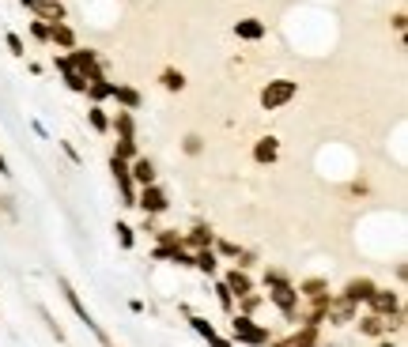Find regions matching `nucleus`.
Instances as JSON below:
<instances>
[{
    "label": "nucleus",
    "instance_id": "f257e3e1",
    "mask_svg": "<svg viewBox=\"0 0 408 347\" xmlns=\"http://www.w3.org/2000/svg\"><path fill=\"white\" fill-rule=\"evenodd\" d=\"M272 328L258 325V317H246V313H231V344H246V347H269Z\"/></svg>",
    "mask_w": 408,
    "mask_h": 347
},
{
    "label": "nucleus",
    "instance_id": "f03ea898",
    "mask_svg": "<svg viewBox=\"0 0 408 347\" xmlns=\"http://www.w3.org/2000/svg\"><path fill=\"white\" fill-rule=\"evenodd\" d=\"M57 287H61V295H65V302L72 306V313H76V317H79V321H84V325H87V328H91V333H95V340H99L102 347H117V344H114V340H110V336H106V333H102V325H99V321H95V317H91V310H87V306H84V302H79L76 287H72V284H68V279H65V276H57Z\"/></svg>",
    "mask_w": 408,
    "mask_h": 347
},
{
    "label": "nucleus",
    "instance_id": "7ed1b4c3",
    "mask_svg": "<svg viewBox=\"0 0 408 347\" xmlns=\"http://www.w3.org/2000/svg\"><path fill=\"white\" fill-rule=\"evenodd\" d=\"M295 95H299V83L295 79H287V76H280V79H269L265 87H261V110H284L287 102H295Z\"/></svg>",
    "mask_w": 408,
    "mask_h": 347
},
{
    "label": "nucleus",
    "instance_id": "20e7f679",
    "mask_svg": "<svg viewBox=\"0 0 408 347\" xmlns=\"http://www.w3.org/2000/svg\"><path fill=\"white\" fill-rule=\"evenodd\" d=\"M65 57H68L72 68H76L79 76L87 79V83H95V79H102V76H106V64H102L99 50H91V46H76V50H68Z\"/></svg>",
    "mask_w": 408,
    "mask_h": 347
},
{
    "label": "nucleus",
    "instance_id": "39448f33",
    "mask_svg": "<svg viewBox=\"0 0 408 347\" xmlns=\"http://www.w3.org/2000/svg\"><path fill=\"white\" fill-rule=\"evenodd\" d=\"M269 302L280 310V317L287 321V325H295L299 321V310H302V298L295 284H280V287H269Z\"/></svg>",
    "mask_w": 408,
    "mask_h": 347
},
{
    "label": "nucleus",
    "instance_id": "423d86ee",
    "mask_svg": "<svg viewBox=\"0 0 408 347\" xmlns=\"http://www.w3.org/2000/svg\"><path fill=\"white\" fill-rule=\"evenodd\" d=\"M136 208H140L144 215H163L166 208H171V192L163 189L159 181H151V185H144V189H136Z\"/></svg>",
    "mask_w": 408,
    "mask_h": 347
},
{
    "label": "nucleus",
    "instance_id": "0eeeda50",
    "mask_svg": "<svg viewBox=\"0 0 408 347\" xmlns=\"http://www.w3.org/2000/svg\"><path fill=\"white\" fill-rule=\"evenodd\" d=\"M356 317H359V306H356V302H348L344 295H333V298H329V310H325V325H333V328L356 325Z\"/></svg>",
    "mask_w": 408,
    "mask_h": 347
},
{
    "label": "nucleus",
    "instance_id": "6e6552de",
    "mask_svg": "<svg viewBox=\"0 0 408 347\" xmlns=\"http://www.w3.org/2000/svg\"><path fill=\"white\" fill-rule=\"evenodd\" d=\"M269 347H322V328H314V325H299L291 336H284V340H276V336H272Z\"/></svg>",
    "mask_w": 408,
    "mask_h": 347
},
{
    "label": "nucleus",
    "instance_id": "1a4fd4ad",
    "mask_svg": "<svg viewBox=\"0 0 408 347\" xmlns=\"http://www.w3.org/2000/svg\"><path fill=\"white\" fill-rule=\"evenodd\" d=\"M371 313H378V317H389V313H401V290H389V287H378L371 295Z\"/></svg>",
    "mask_w": 408,
    "mask_h": 347
},
{
    "label": "nucleus",
    "instance_id": "9d476101",
    "mask_svg": "<svg viewBox=\"0 0 408 347\" xmlns=\"http://www.w3.org/2000/svg\"><path fill=\"white\" fill-rule=\"evenodd\" d=\"M235 38H238V42H265V38H269V23L258 19V15H246V19L235 23Z\"/></svg>",
    "mask_w": 408,
    "mask_h": 347
},
{
    "label": "nucleus",
    "instance_id": "9b49d317",
    "mask_svg": "<svg viewBox=\"0 0 408 347\" xmlns=\"http://www.w3.org/2000/svg\"><path fill=\"white\" fill-rule=\"evenodd\" d=\"M53 68H57V76H61V79H65V87H68V91H72V95H84V91H87V79H84V76H79V72H76V68H72V64H68V57H65V53H53Z\"/></svg>",
    "mask_w": 408,
    "mask_h": 347
},
{
    "label": "nucleus",
    "instance_id": "f8f14e48",
    "mask_svg": "<svg viewBox=\"0 0 408 347\" xmlns=\"http://www.w3.org/2000/svg\"><path fill=\"white\" fill-rule=\"evenodd\" d=\"M212 241H215V230L208 227V223H193V227L182 234V246H186L189 253H197V249H212Z\"/></svg>",
    "mask_w": 408,
    "mask_h": 347
},
{
    "label": "nucleus",
    "instance_id": "ddd939ff",
    "mask_svg": "<svg viewBox=\"0 0 408 347\" xmlns=\"http://www.w3.org/2000/svg\"><path fill=\"white\" fill-rule=\"evenodd\" d=\"M374 290H378V284H374V279L356 276V279H348V287H344L340 295L348 298V302H356V306H367V302H371V295H374Z\"/></svg>",
    "mask_w": 408,
    "mask_h": 347
},
{
    "label": "nucleus",
    "instance_id": "4468645a",
    "mask_svg": "<svg viewBox=\"0 0 408 347\" xmlns=\"http://www.w3.org/2000/svg\"><path fill=\"white\" fill-rule=\"evenodd\" d=\"M110 102H117V110H133V114H140V110H144V95L136 91L133 83H114Z\"/></svg>",
    "mask_w": 408,
    "mask_h": 347
},
{
    "label": "nucleus",
    "instance_id": "2eb2a0df",
    "mask_svg": "<svg viewBox=\"0 0 408 347\" xmlns=\"http://www.w3.org/2000/svg\"><path fill=\"white\" fill-rule=\"evenodd\" d=\"M129 177H133L136 189H144V185L159 181V170H155V163H151L148 155H136L133 163H129Z\"/></svg>",
    "mask_w": 408,
    "mask_h": 347
},
{
    "label": "nucleus",
    "instance_id": "dca6fc26",
    "mask_svg": "<svg viewBox=\"0 0 408 347\" xmlns=\"http://www.w3.org/2000/svg\"><path fill=\"white\" fill-rule=\"evenodd\" d=\"M220 279L227 284V290H231L235 298H242V295H250V290H253V276H250L246 268H238V264H235V268H227Z\"/></svg>",
    "mask_w": 408,
    "mask_h": 347
},
{
    "label": "nucleus",
    "instance_id": "f3484780",
    "mask_svg": "<svg viewBox=\"0 0 408 347\" xmlns=\"http://www.w3.org/2000/svg\"><path fill=\"white\" fill-rule=\"evenodd\" d=\"M110 132H114L117 140H136V114L133 110H117V114H110Z\"/></svg>",
    "mask_w": 408,
    "mask_h": 347
},
{
    "label": "nucleus",
    "instance_id": "a211bd4d",
    "mask_svg": "<svg viewBox=\"0 0 408 347\" xmlns=\"http://www.w3.org/2000/svg\"><path fill=\"white\" fill-rule=\"evenodd\" d=\"M110 95H114V79L102 76V79H95V83H87L84 99H87V106H106Z\"/></svg>",
    "mask_w": 408,
    "mask_h": 347
},
{
    "label": "nucleus",
    "instance_id": "6ab92c4d",
    "mask_svg": "<svg viewBox=\"0 0 408 347\" xmlns=\"http://www.w3.org/2000/svg\"><path fill=\"white\" fill-rule=\"evenodd\" d=\"M280 159V140L276 136H261L258 143H253V163L258 166H272Z\"/></svg>",
    "mask_w": 408,
    "mask_h": 347
},
{
    "label": "nucleus",
    "instance_id": "aec40b11",
    "mask_svg": "<svg viewBox=\"0 0 408 347\" xmlns=\"http://www.w3.org/2000/svg\"><path fill=\"white\" fill-rule=\"evenodd\" d=\"M50 46H57V50H76L79 46V38H76V30L68 27V23H50Z\"/></svg>",
    "mask_w": 408,
    "mask_h": 347
},
{
    "label": "nucleus",
    "instance_id": "412c9836",
    "mask_svg": "<svg viewBox=\"0 0 408 347\" xmlns=\"http://www.w3.org/2000/svg\"><path fill=\"white\" fill-rule=\"evenodd\" d=\"M159 87H163V91H171V95H182L189 87V79H186V72H182V68L166 64V68L159 72Z\"/></svg>",
    "mask_w": 408,
    "mask_h": 347
},
{
    "label": "nucleus",
    "instance_id": "4be33fe9",
    "mask_svg": "<svg viewBox=\"0 0 408 347\" xmlns=\"http://www.w3.org/2000/svg\"><path fill=\"white\" fill-rule=\"evenodd\" d=\"M356 328H359V336L382 340V336H386V317H378V313H363V317H356Z\"/></svg>",
    "mask_w": 408,
    "mask_h": 347
},
{
    "label": "nucleus",
    "instance_id": "5701e85b",
    "mask_svg": "<svg viewBox=\"0 0 408 347\" xmlns=\"http://www.w3.org/2000/svg\"><path fill=\"white\" fill-rule=\"evenodd\" d=\"M35 15L42 23H68V4H61V0H42Z\"/></svg>",
    "mask_w": 408,
    "mask_h": 347
},
{
    "label": "nucleus",
    "instance_id": "b1692460",
    "mask_svg": "<svg viewBox=\"0 0 408 347\" xmlns=\"http://www.w3.org/2000/svg\"><path fill=\"white\" fill-rule=\"evenodd\" d=\"M295 290H299V298L302 302H318V298H325V295H333L329 290V284H325V279H302V284H295Z\"/></svg>",
    "mask_w": 408,
    "mask_h": 347
},
{
    "label": "nucleus",
    "instance_id": "393cba45",
    "mask_svg": "<svg viewBox=\"0 0 408 347\" xmlns=\"http://www.w3.org/2000/svg\"><path fill=\"white\" fill-rule=\"evenodd\" d=\"M193 268L204 272L208 279H215V272H220V257H215L212 249H197V253H193Z\"/></svg>",
    "mask_w": 408,
    "mask_h": 347
},
{
    "label": "nucleus",
    "instance_id": "a878e982",
    "mask_svg": "<svg viewBox=\"0 0 408 347\" xmlns=\"http://www.w3.org/2000/svg\"><path fill=\"white\" fill-rule=\"evenodd\" d=\"M261 306H265V295H258V290H250V295L235 298V313H246V317H258Z\"/></svg>",
    "mask_w": 408,
    "mask_h": 347
},
{
    "label": "nucleus",
    "instance_id": "bb28decb",
    "mask_svg": "<svg viewBox=\"0 0 408 347\" xmlns=\"http://www.w3.org/2000/svg\"><path fill=\"white\" fill-rule=\"evenodd\" d=\"M87 125H91L99 136H106V132H110V114H106V106H87Z\"/></svg>",
    "mask_w": 408,
    "mask_h": 347
},
{
    "label": "nucleus",
    "instance_id": "cd10ccee",
    "mask_svg": "<svg viewBox=\"0 0 408 347\" xmlns=\"http://www.w3.org/2000/svg\"><path fill=\"white\" fill-rule=\"evenodd\" d=\"M212 253H215V257H227V261H238V253H242V246H238V241H231V238H220V234H215V241H212Z\"/></svg>",
    "mask_w": 408,
    "mask_h": 347
},
{
    "label": "nucleus",
    "instance_id": "c85d7f7f",
    "mask_svg": "<svg viewBox=\"0 0 408 347\" xmlns=\"http://www.w3.org/2000/svg\"><path fill=\"white\" fill-rule=\"evenodd\" d=\"M212 290H215V302H220V310L231 317V313H235V295L227 290V284H223V279L215 276V287H212Z\"/></svg>",
    "mask_w": 408,
    "mask_h": 347
},
{
    "label": "nucleus",
    "instance_id": "c756f323",
    "mask_svg": "<svg viewBox=\"0 0 408 347\" xmlns=\"http://www.w3.org/2000/svg\"><path fill=\"white\" fill-rule=\"evenodd\" d=\"M189 328H193V333L201 336L204 344L212 340V336H220V333H215V325H212V321H208V317H197V313H189Z\"/></svg>",
    "mask_w": 408,
    "mask_h": 347
},
{
    "label": "nucleus",
    "instance_id": "7c9ffc66",
    "mask_svg": "<svg viewBox=\"0 0 408 347\" xmlns=\"http://www.w3.org/2000/svg\"><path fill=\"white\" fill-rule=\"evenodd\" d=\"M136 155H140V143H136V140H117V143H114V159H125V163H133Z\"/></svg>",
    "mask_w": 408,
    "mask_h": 347
},
{
    "label": "nucleus",
    "instance_id": "2f4dec72",
    "mask_svg": "<svg viewBox=\"0 0 408 347\" xmlns=\"http://www.w3.org/2000/svg\"><path fill=\"white\" fill-rule=\"evenodd\" d=\"M27 34H30V38H35V42L50 46V23H42V19H38V15H35V19H30V23H27Z\"/></svg>",
    "mask_w": 408,
    "mask_h": 347
},
{
    "label": "nucleus",
    "instance_id": "473e14b6",
    "mask_svg": "<svg viewBox=\"0 0 408 347\" xmlns=\"http://www.w3.org/2000/svg\"><path fill=\"white\" fill-rule=\"evenodd\" d=\"M114 234H117V246H122V249H133V246H136V230L129 227V223L117 219V223H114Z\"/></svg>",
    "mask_w": 408,
    "mask_h": 347
},
{
    "label": "nucleus",
    "instance_id": "72a5a7b5",
    "mask_svg": "<svg viewBox=\"0 0 408 347\" xmlns=\"http://www.w3.org/2000/svg\"><path fill=\"white\" fill-rule=\"evenodd\" d=\"M4 46H8V53H12V57H27V42H23V34H15V30H8L4 34Z\"/></svg>",
    "mask_w": 408,
    "mask_h": 347
},
{
    "label": "nucleus",
    "instance_id": "f704fd0d",
    "mask_svg": "<svg viewBox=\"0 0 408 347\" xmlns=\"http://www.w3.org/2000/svg\"><path fill=\"white\" fill-rule=\"evenodd\" d=\"M182 151H186L189 159H197L204 151V136L201 132H186V140H182Z\"/></svg>",
    "mask_w": 408,
    "mask_h": 347
},
{
    "label": "nucleus",
    "instance_id": "c9c22d12",
    "mask_svg": "<svg viewBox=\"0 0 408 347\" xmlns=\"http://www.w3.org/2000/svg\"><path fill=\"white\" fill-rule=\"evenodd\" d=\"M261 279H265V287H280V284H295V279H291V276H287V272H280V268H265V276H261Z\"/></svg>",
    "mask_w": 408,
    "mask_h": 347
},
{
    "label": "nucleus",
    "instance_id": "e433bc0d",
    "mask_svg": "<svg viewBox=\"0 0 408 347\" xmlns=\"http://www.w3.org/2000/svg\"><path fill=\"white\" fill-rule=\"evenodd\" d=\"M155 246H182V230H151Z\"/></svg>",
    "mask_w": 408,
    "mask_h": 347
},
{
    "label": "nucleus",
    "instance_id": "4c0bfd02",
    "mask_svg": "<svg viewBox=\"0 0 408 347\" xmlns=\"http://www.w3.org/2000/svg\"><path fill=\"white\" fill-rule=\"evenodd\" d=\"M57 148H61V155H65V159H68V163H72V166H79V163H84V155H79V151H76V148H72V143H68V140H57Z\"/></svg>",
    "mask_w": 408,
    "mask_h": 347
},
{
    "label": "nucleus",
    "instance_id": "58836bf2",
    "mask_svg": "<svg viewBox=\"0 0 408 347\" xmlns=\"http://www.w3.org/2000/svg\"><path fill=\"white\" fill-rule=\"evenodd\" d=\"M42 321H46V325H50V333L57 336V344H65V333H61V328H57V321H53V313L46 310V306H42Z\"/></svg>",
    "mask_w": 408,
    "mask_h": 347
},
{
    "label": "nucleus",
    "instance_id": "ea45409f",
    "mask_svg": "<svg viewBox=\"0 0 408 347\" xmlns=\"http://www.w3.org/2000/svg\"><path fill=\"white\" fill-rule=\"evenodd\" d=\"M405 27H408V15L405 12H394V30L401 34V42H405Z\"/></svg>",
    "mask_w": 408,
    "mask_h": 347
},
{
    "label": "nucleus",
    "instance_id": "a19ab883",
    "mask_svg": "<svg viewBox=\"0 0 408 347\" xmlns=\"http://www.w3.org/2000/svg\"><path fill=\"white\" fill-rule=\"evenodd\" d=\"M208 347H235V344H231L227 336H212V340H208Z\"/></svg>",
    "mask_w": 408,
    "mask_h": 347
},
{
    "label": "nucleus",
    "instance_id": "79ce46f5",
    "mask_svg": "<svg viewBox=\"0 0 408 347\" xmlns=\"http://www.w3.org/2000/svg\"><path fill=\"white\" fill-rule=\"evenodd\" d=\"M0 177H12V163L4 159V151H0Z\"/></svg>",
    "mask_w": 408,
    "mask_h": 347
},
{
    "label": "nucleus",
    "instance_id": "37998d69",
    "mask_svg": "<svg viewBox=\"0 0 408 347\" xmlns=\"http://www.w3.org/2000/svg\"><path fill=\"white\" fill-rule=\"evenodd\" d=\"M30 128H35V132L42 136V140H50V132H46V125H42V121H30Z\"/></svg>",
    "mask_w": 408,
    "mask_h": 347
},
{
    "label": "nucleus",
    "instance_id": "c03bdc74",
    "mask_svg": "<svg viewBox=\"0 0 408 347\" xmlns=\"http://www.w3.org/2000/svg\"><path fill=\"white\" fill-rule=\"evenodd\" d=\"M19 4H23V8H27V12H30V15H35V12H38V4H42V0H19Z\"/></svg>",
    "mask_w": 408,
    "mask_h": 347
},
{
    "label": "nucleus",
    "instance_id": "a18cd8bd",
    "mask_svg": "<svg viewBox=\"0 0 408 347\" xmlns=\"http://www.w3.org/2000/svg\"><path fill=\"white\" fill-rule=\"evenodd\" d=\"M374 347H397V344H394V340H389V336H382V340H378V344H374Z\"/></svg>",
    "mask_w": 408,
    "mask_h": 347
},
{
    "label": "nucleus",
    "instance_id": "49530a36",
    "mask_svg": "<svg viewBox=\"0 0 408 347\" xmlns=\"http://www.w3.org/2000/svg\"><path fill=\"white\" fill-rule=\"evenodd\" d=\"M61 4H68V0H61Z\"/></svg>",
    "mask_w": 408,
    "mask_h": 347
}]
</instances>
